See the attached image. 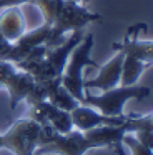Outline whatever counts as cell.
I'll list each match as a JSON object with an SVG mask.
<instances>
[{
	"mask_svg": "<svg viewBox=\"0 0 153 155\" xmlns=\"http://www.w3.org/2000/svg\"><path fill=\"white\" fill-rule=\"evenodd\" d=\"M50 28H52L50 25L42 24L40 27L33 28V30L25 32L18 40L12 42V47H10V52H8V55H7L5 62H12V64L15 65V64H18L20 60H23L35 47L45 44L47 38H48Z\"/></svg>",
	"mask_w": 153,
	"mask_h": 155,
	"instance_id": "cell-10",
	"label": "cell"
},
{
	"mask_svg": "<svg viewBox=\"0 0 153 155\" xmlns=\"http://www.w3.org/2000/svg\"><path fill=\"white\" fill-rule=\"evenodd\" d=\"M0 148H2V135H0Z\"/></svg>",
	"mask_w": 153,
	"mask_h": 155,
	"instance_id": "cell-17",
	"label": "cell"
},
{
	"mask_svg": "<svg viewBox=\"0 0 153 155\" xmlns=\"http://www.w3.org/2000/svg\"><path fill=\"white\" fill-rule=\"evenodd\" d=\"M151 155H153V153H151Z\"/></svg>",
	"mask_w": 153,
	"mask_h": 155,
	"instance_id": "cell-18",
	"label": "cell"
},
{
	"mask_svg": "<svg viewBox=\"0 0 153 155\" xmlns=\"http://www.w3.org/2000/svg\"><path fill=\"white\" fill-rule=\"evenodd\" d=\"M146 30L145 24H136L133 28H130L126 32L123 42H116L112 44V48L116 52H123L125 55H132L140 60H143L145 64L151 65L153 64V40H140L138 32Z\"/></svg>",
	"mask_w": 153,
	"mask_h": 155,
	"instance_id": "cell-7",
	"label": "cell"
},
{
	"mask_svg": "<svg viewBox=\"0 0 153 155\" xmlns=\"http://www.w3.org/2000/svg\"><path fill=\"white\" fill-rule=\"evenodd\" d=\"M150 65L145 64L143 60L132 55H125L123 58V67H122V78H120V85L123 87H130V85H136L138 78L148 68Z\"/></svg>",
	"mask_w": 153,
	"mask_h": 155,
	"instance_id": "cell-12",
	"label": "cell"
},
{
	"mask_svg": "<svg viewBox=\"0 0 153 155\" xmlns=\"http://www.w3.org/2000/svg\"><path fill=\"white\" fill-rule=\"evenodd\" d=\"M7 88L10 97V108L15 110L17 105L28 97L35 80L30 74L17 68L12 62L0 60V88Z\"/></svg>",
	"mask_w": 153,
	"mask_h": 155,
	"instance_id": "cell-5",
	"label": "cell"
},
{
	"mask_svg": "<svg viewBox=\"0 0 153 155\" xmlns=\"http://www.w3.org/2000/svg\"><path fill=\"white\" fill-rule=\"evenodd\" d=\"M93 48V35L85 34L78 45L72 50L68 57V62L65 65V70L62 74V85L82 104L85 97V88H83V68L86 65H92L95 68H100V65L90 57Z\"/></svg>",
	"mask_w": 153,
	"mask_h": 155,
	"instance_id": "cell-3",
	"label": "cell"
},
{
	"mask_svg": "<svg viewBox=\"0 0 153 155\" xmlns=\"http://www.w3.org/2000/svg\"><path fill=\"white\" fill-rule=\"evenodd\" d=\"M151 90L150 87L145 85H130V87H123L118 85L115 88L102 92L100 95H92L85 94L82 100V105H88V107L98 110L100 114L108 115V117H123V107L128 100L136 98V100H143V98L150 97Z\"/></svg>",
	"mask_w": 153,
	"mask_h": 155,
	"instance_id": "cell-2",
	"label": "cell"
},
{
	"mask_svg": "<svg viewBox=\"0 0 153 155\" xmlns=\"http://www.w3.org/2000/svg\"><path fill=\"white\" fill-rule=\"evenodd\" d=\"M27 32V24L20 7H7L0 14V34L8 42H15Z\"/></svg>",
	"mask_w": 153,
	"mask_h": 155,
	"instance_id": "cell-11",
	"label": "cell"
},
{
	"mask_svg": "<svg viewBox=\"0 0 153 155\" xmlns=\"http://www.w3.org/2000/svg\"><path fill=\"white\" fill-rule=\"evenodd\" d=\"M25 4H33V0H0V10L7 7H22Z\"/></svg>",
	"mask_w": 153,
	"mask_h": 155,
	"instance_id": "cell-15",
	"label": "cell"
},
{
	"mask_svg": "<svg viewBox=\"0 0 153 155\" xmlns=\"http://www.w3.org/2000/svg\"><path fill=\"white\" fill-rule=\"evenodd\" d=\"M103 17L100 14L86 10L83 5L70 2V0H63L62 7H60L57 18L53 22L52 28H50L48 38L43 45L47 48H53L63 42V37L67 34H72L75 30H83L88 24L92 22H102Z\"/></svg>",
	"mask_w": 153,
	"mask_h": 155,
	"instance_id": "cell-1",
	"label": "cell"
},
{
	"mask_svg": "<svg viewBox=\"0 0 153 155\" xmlns=\"http://www.w3.org/2000/svg\"><path fill=\"white\" fill-rule=\"evenodd\" d=\"M123 143L130 148L132 155H151L153 153L150 148H146L145 145L140 143V142L135 138V135H132V134H126L125 137H123Z\"/></svg>",
	"mask_w": 153,
	"mask_h": 155,
	"instance_id": "cell-13",
	"label": "cell"
},
{
	"mask_svg": "<svg viewBox=\"0 0 153 155\" xmlns=\"http://www.w3.org/2000/svg\"><path fill=\"white\" fill-rule=\"evenodd\" d=\"M123 58L125 54L123 52H116L102 68H100L98 75L90 80H83V88H96V90H110L120 85V78H122V67H123Z\"/></svg>",
	"mask_w": 153,
	"mask_h": 155,
	"instance_id": "cell-9",
	"label": "cell"
},
{
	"mask_svg": "<svg viewBox=\"0 0 153 155\" xmlns=\"http://www.w3.org/2000/svg\"><path fill=\"white\" fill-rule=\"evenodd\" d=\"M42 125L30 117L18 118L8 132L2 135V148L13 152L15 155H33L40 145Z\"/></svg>",
	"mask_w": 153,
	"mask_h": 155,
	"instance_id": "cell-4",
	"label": "cell"
},
{
	"mask_svg": "<svg viewBox=\"0 0 153 155\" xmlns=\"http://www.w3.org/2000/svg\"><path fill=\"white\" fill-rule=\"evenodd\" d=\"M133 135H135V138L140 143L145 145L146 148H150L153 152V130H138Z\"/></svg>",
	"mask_w": 153,
	"mask_h": 155,
	"instance_id": "cell-14",
	"label": "cell"
},
{
	"mask_svg": "<svg viewBox=\"0 0 153 155\" xmlns=\"http://www.w3.org/2000/svg\"><path fill=\"white\" fill-rule=\"evenodd\" d=\"M70 2H75V4H80V5H83L86 2V0H70Z\"/></svg>",
	"mask_w": 153,
	"mask_h": 155,
	"instance_id": "cell-16",
	"label": "cell"
},
{
	"mask_svg": "<svg viewBox=\"0 0 153 155\" xmlns=\"http://www.w3.org/2000/svg\"><path fill=\"white\" fill-rule=\"evenodd\" d=\"M32 120L38 122L42 127L48 125L57 134H68L73 130V122L70 112H65L62 108H57L48 100L38 102L35 105H30V115Z\"/></svg>",
	"mask_w": 153,
	"mask_h": 155,
	"instance_id": "cell-6",
	"label": "cell"
},
{
	"mask_svg": "<svg viewBox=\"0 0 153 155\" xmlns=\"http://www.w3.org/2000/svg\"><path fill=\"white\" fill-rule=\"evenodd\" d=\"M72 122H73V128L76 130H92L95 127H102V125H122L125 124V120L128 118V115H123V117H108V115L100 114L98 110L88 107V105H82L75 107L72 112Z\"/></svg>",
	"mask_w": 153,
	"mask_h": 155,
	"instance_id": "cell-8",
	"label": "cell"
}]
</instances>
